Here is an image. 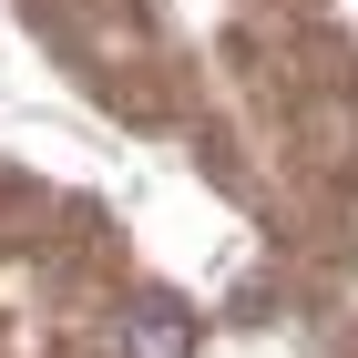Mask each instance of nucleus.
<instances>
[{
    "instance_id": "1",
    "label": "nucleus",
    "mask_w": 358,
    "mask_h": 358,
    "mask_svg": "<svg viewBox=\"0 0 358 358\" xmlns=\"http://www.w3.org/2000/svg\"><path fill=\"white\" fill-rule=\"evenodd\" d=\"M123 358H194V317L174 297H134L123 307Z\"/></svg>"
}]
</instances>
